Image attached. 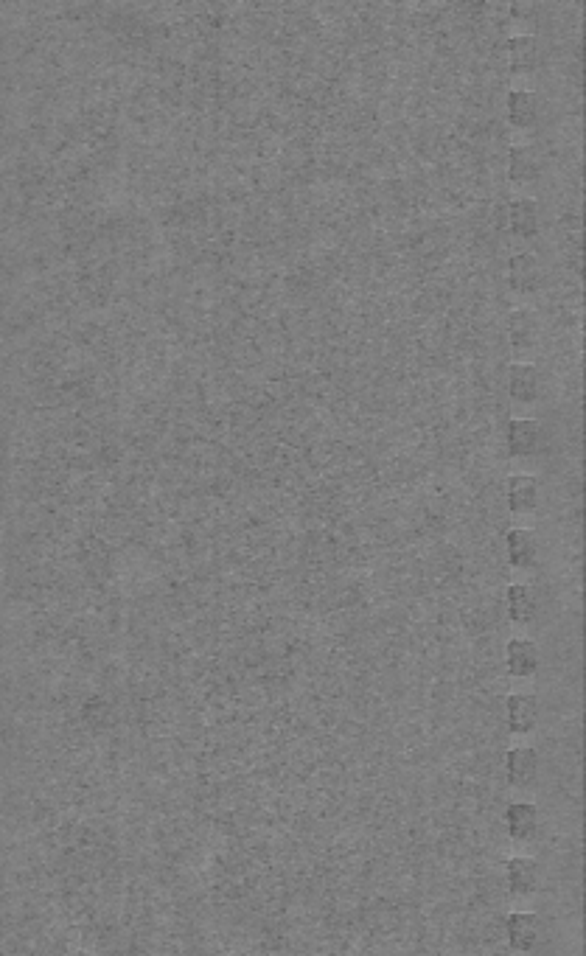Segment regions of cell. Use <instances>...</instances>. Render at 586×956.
Instances as JSON below:
<instances>
[{
	"instance_id": "1",
	"label": "cell",
	"mask_w": 586,
	"mask_h": 956,
	"mask_svg": "<svg viewBox=\"0 0 586 956\" xmlns=\"http://www.w3.org/2000/svg\"><path fill=\"white\" fill-rule=\"evenodd\" d=\"M508 455L516 463H536L550 452V429L539 418H511L505 429Z\"/></svg>"
},
{
	"instance_id": "2",
	"label": "cell",
	"mask_w": 586,
	"mask_h": 956,
	"mask_svg": "<svg viewBox=\"0 0 586 956\" xmlns=\"http://www.w3.org/2000/svg\"><path fill=\"white\" fill-rule=\"evenodd\" d=\"M505 502L511 516H536L542 505V480L528 471H514L505 477Z\"/></svg>"
},
{
	"instance_id": "3",
	"label": "cell",
	"mask_w": 586,
	"mask_h": 956,
	"mask_svg": "<svg viewBox=\"0 0 586 956\" xmlns=\"http://www.w3.org/2000/svg\"><path fill=\"white\" fill-rule=\"evenodd\" d=\"M542 371H539V365H533V362H514L511 368H508V396L514 401V407L519 410H530V407H536L539 399H542Z\"/></svg>"
},
{
	"instance_id": "4",
	"label": "cell",
	"mask_w": 586,
	"mask_h": 956,
	"mask_svg": "<svg viewBox=\"0 0 586 956\" xmlns=\"http://www.w3.org/2000/svg\"><path fill=\"white\" fill-rule=\"evenodd\" d=\"M505 886L514 898H530L539 881H542V872H539V861L530 856H514L505 861V870H502Z\"/></svg>"
},
{
	"instance_id": "5",
	"label": "cell",
	"mask_w": 586,
	"mask_h": 956,
	"mask_svg": "<svg viewBox=\"0 0 586 956\" xmlns=\"http://www.w3.org/2000/svg\"><path fill=\"white\" fill-rule=\"evenodd\" d=\"M505 940H508V945L514 948L516 954L536 951V945L542 940V920H539V914H508V920H505Z\"/></svg>"
},
{
	"instance_id": "6",
	"label": "cell",
	"mask_w": 586,
	"mask_h": 956,
	"mask_svg": "<svg viewBox=\"0 0 586 956\" xmlns=\"http://www.w3.org/2000/svg\"><path fill=\"white\" fill-rule=\"evenodd\" d=\"M505 113H508L511 129L530 132V129L539 127V96L528 87H514V90H508Z\"/></svg>"
},
{
	"instance_id": "7",
	"label": "cell",
	"mask_w": 586,
	"mask_h": 956,
	"mask_svg": "<svg viewBox=\"0 0 586 956\" xmlns=\"http://www.w3.org/2000/svg\"><path fill=\"white\" fill-rule=\"evenodd\" d=\"M505 556L514 570H533L539 561V536L530 528H511L505 533Z\"/></svg>"
},
{
	"instance_id": "8",
	"label": "cell",
	"mask_w": 586,
	"mask_h": 956,
	"mask_svg": "<svg viewBox=\"0 0 586 956\" xmlns=\"http://www.w3.org/2000/svg\"><path fill=\"white\" fill-rule=\"evenodd\" d=\"M542 665V651L539 645L528 640V637H514L511 643L505 645V668L514 679H530L536 676Z\"/></svg>"
},
{
	"instance_id": "9",
	"label": "cell",
	"mask_w": 586,
	"mask_h": 956,
	"mask_svg": "<svg viewBox=\"0 0 586 956\" xmlns=\"http://www.w3.org/2000/svg\"><path fill=\"white\" fill-rule=\"evenodd\" d=\"M502 771H505V780L514 788H528L536 774H539V755L536 749L530 746H514L508 749L502 757Z\"/></svg>"
},
{
	"instance_id": "10",
	"label": "cell",
	"mask_w": 586,
	"mask_h": 956,
	"mask_svg": "<svg viewBox=\"0 0 586 956\" xmlns=\"http://www.w3.org/2000/svg\"><path fill=\"white\" fill-rule=\"evenodd\" d=\"M505 724L514 735H530L539 724V699L530 693H511L505 699Z\"/></svg>"
},
{
	"instance_id": "11",
	"label": "cell",
	"mask_w": 586,
	"mask_h": 956,
	"mask_svg": "<svg viewBox=\"0 0 586 956\" xmlns=\"http://www.w3.org/2000/svg\"><path fill=\"white\" fill-rule=\"evenodd\" d=\"M505 830L514 842H530L539 830V808L530 805V802H511L505 808Z\"/></svg>"
},
{
	"instance_id": "12",
	"label": "cell",
	"mask_w": 586,
	"mask_h": 956,
	"mask_svg": "<svg viewBox=\"0 0 586 956\" xmlns=\"http://www.w3.org/2000/svg\"><path fill=\"white\" fill-rule=\"evenodd\" d=\"M508 54H511V71L514 76H536L539 71V59L542 48L533 34H516L508 40Z\"/></svg>"
},
{
	"instance_id": "13",
	"label": "cell",
	"mask_w": 586,
	"mask_h": 956,
	"mask_svg": "<svg viewBox=\"0 0 586 956\" xmlns=\"http://www.w3.org/2000/svg\"><path fill=\"white\" fill-rule=\"evenodd\" d=\"M539 172H542L539 155L530 149L528 143H519V146L511 149V160H508V180H511L516 188L533 186V183L539 180Z\"/></svg>"
},
{
	"instance_id": "14",
	"label": "cell",
	"mask_w": 586,
	"mask_h": 956,
	"mask_svg": "<svg viewBox=\"0 0 586 956\" xmlns=\"http://www.w3.org/2000/svg\"><path fill=\"white\" fill-rule=\"evenodd\" d=\"M536 609H539V600H536L533 586L511 584L505 589V612L511 617V623L528 626L530 620L536 617Z\"/></svg>"
},
{
	"instance_id": "15",
	"label": "cell",
	"mask_w": 586,
	"mask_h": 956,
	"mask_svg": "<svg viewBox=\"0 0 586 956\" xmlns=\"http://www.w3.org/2000/svg\"><path fill=\"white\" fill-rule=\"evenodd\" d=\"M511 230L516 236H533L539 230V205L530 197H516L511 202Z\"/></svg>"
},
{
	"instance_id": "16",
	"label": "cell",
	"mask_w": 586,
	"mask_h": 956,
	"mask_svg": "<svg viewBox=\"0 0 586 956\" xmlns=\"http://www.w3.org/2000/svg\"><path fill=\"white\" fill-rule=\"evenodd\" d=\"M539 326L533 323V317L528 312H514L511 317V334H514V345L516 348H533L536 340L533 337H525V334H536Z\"/></svg>"
}]
</instances>
